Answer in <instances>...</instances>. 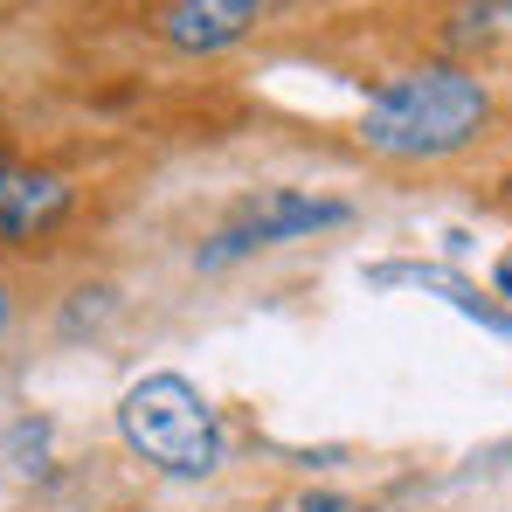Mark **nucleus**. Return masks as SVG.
I'll return each instance as SVG.
<instances>
[{
	"label": "nucleus",
	"instance_id": "nucleus-1",
	"mask_svg": "<svg viewBox=\"0 0 512 512\" xmlns=\"http://www.w3.org/2000/svg\"><path fill=\"white\" fill-rule=\"evenodd\" d=\"M492 118V97L478 77L436 63V70H402L367 97V118H360V139L367 153H388V160H443L457 146H471Z\"/></svg>",
	"mask_w": 512,
	"mask_h": 512
},
{
	"label": "nucleus",
	"instance_id": "nucleus-2",
	"mask_svg": "<svg viewBox=\"0 0 512 512\" xmlns=\"http://www.w3.org/2000/svg\"><path fill=\"white\" fill-rule=\"evenodd\" d=\"M118 429L146 464H160L173 478H208L222 464V423H215L208 395L180 374H146L118 402Z\"/></svg>",
	"mask_w": 512,
	"mask_h": 512
},
{
	"label": "nucleus",
	"instance_id": "nucleus-3",
	"mask_svg": "<svg viewBox=\"0 0 512 512\" xmlns=\"http://www.w3.org/2000/svg\"><path fill=\"white\" fill-rule=\"evenodd\" d=\"M346 201H319V194H298V187H270V194H256L250 208H243V222H236V236L263 250V243H291V236H312V229H340Z\"/></svg>",
	"mask_w": 512,
	"mask_h": 512
},
{
	"label": "nucleus",
	"instance_id": "nucleus-4",
	"mask_svg": "<svg viewBox=\"0 0 512 512\" xmlns=\"http://www.w3.org/2000/svg\"><path fill=\"white\" fill-rule=\"evenodd\" d=\"M263 14V0H167L160 7V35L187 56H215L229 42H243Z\"/></svg>",
	"mask_w": 512,
	"mask_h": 512
},
{
	"label": "nucleus",
	"instance_id": "nucleus-5",
	"mask_svg": "<svg viewBox=\"0 0 512 512\" xmlns=\"http://www.w3.org/2000/svg\"><path fill=\"white\" fill-rule=\"evenodd\" d=\"M70 215V180L35 167H7L0 180V243H28L42 229H56Z\"/></svg>",
	"mask_w": 512,
	"mask_h": 512
},
{
	"label": "nucleus",
	"instance_id": "nucleus-6",
	"mask_svg": "<svg viewBox=\"0 0 512 512\" xmlns=\"http://www.w3.org/2000/svg\"><path fill=\"white\" fill-rule=\"evenodd\" d=\"M374 284H423V291H436V298H450L464 319H478L485 333H499V340H512V312H499V305H485L464 277H450V270H436V263H416V270H374Z\"/></svg>",
	"mask_w": 512,
	"mask_h": 512
},
{
	"label": "nucleus",
	"instance_id": "nucleus-7",
	"mask_svg": "<svg viewBox=\"0 0 512 512\" xmlns=\"http://www.w3.org/2000/svg\"><path fill=\"white\" fill-rule=\"evenodd\" d=\"M499 14H512V0H471L457 21H464V35H485V28H499Z\"/></svg>",
	"mask_w": 512,
	"mask_h": 512
},
{
	"label": "nucleus",
	"instance_id": "nucleus-8",
	"mask_svg": "<svg viewBox=\"0 0 512 512\" xmlns=\"http://www.w3.org/2000/svg\"><path fill=\"white\" fill-rule=\"evenodd\" d=\"M499 291H506V298H512V256H506V263H499Z\"/></svg>",
	"mask_w": 512,
	"mask_h": 512
},
{
	"label": "nucleus",
	"instance_id": "nucleus-9",
	"mask_svg": "<svg viewBox=\"0 0 512 512\" xmlns=\"http://www.w3.org/2000/svg\"><path fill=\"white\" fill-rule=\"evenodd\" d=\"M7 312H14V305H7V291H0V333H7Z\"/></svg>",
	"mask_w": 512,
	"mask_h": 512
},
{
	"label": "nucleus",
	"instance_id": "nucleus-10",
	"mask_svg": "<svg viewBox=\"0 0 512 512\" xmlns=\"http://www.w3.org/2000/svg\"><path fill=\"white\" fill-rule=\"evenodd\" d=\"M0 180H7V153H0Z\"/></svg>",
	"mask_w": 512,
	"mask_h": 512
}]
</instances>
